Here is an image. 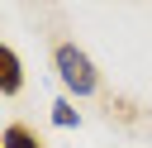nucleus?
I'll return each mask as SVG.
<instances>
[{
	"instance_id": "obj_3",
	"label": "nucleus",
	"mask_w": 152,
	"mask_h": 148,
	"mask_svg": "<svg viewBox=\"0 0 152 148\" xmlns=\"http://www.w3.org/2000/svg\"><path fill=\"white\" fill-rule=\"evenodd\" d=\"M0 148H48V143H43L28 124H10V129L0 134Z\"/></svg>"
},
{
	"instance_id": "obj_4",
	"label": "nucleus",
	"mask_w": 152,
	"mask_h": 148,
	"mask_svg": "<svg viewBox=\"0 0 152 148\" xmlns=\"http://www.w3.org/2000/svg\"><path fill=\"white\" fill-rule=\"evenodd\" d=\"M52 124H57V129H76V124H81V115H76V105H71L66 95L52 100Z\"/></svg>"
},
{
	"instance_id": "obj_2",
	"label": "nucleus",
	"mask_w": 152,
	"mask_h": 148,
	"mask_svg": "<svg viewBox=\"0 0 152 148\" xmlns=\"http://www.w3.org/2000/svg\"><path fill=\"white\" fill-rule=\"evenodd\" d=\"M24 91V62L10 43H0V95H19Z\"/></svg>"
},
{
	"instance_id": "obj_1",
	"label": "nucleus",
	"mask_w": 152,
	"mask_h": 148,
	"mask_svg": "<svg viewBox=\"0 0 152 148\" xmlns=\"http://www.w3.org/2000/svg\"><path fill=\"white\" fill-rule=\"evenodd\" d=\"M52 67H57V76H62V86H66L71 95H95V91H100V72H95V62H90L86 48L57 43V48H52Z\"/></svg>"
}]
</instances>
